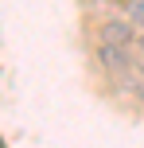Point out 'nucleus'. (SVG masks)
I'll return each mask as SVG.
<instances>
[{
  "label": "nucleus",
  "instance_id": "nucleus-1",
  "mask_svg": "<svg viewBox=\"0 0 144 148\" xmlns=\"http://www.w3.org/2000/svg\"><path fill=\"white\" fill-rule=\"evenodd\" d=\"M98 39H101V43H109V47H132V43H136L132 20H121V16H113V20H101Z\"/></svg>",
  "mask_w": 144,
  "mask_h": 148
},
{
  "label": "nucleus",
  "instance_id": "nucleus-2",
  "mask_svg": "<svg viewBox=\"0 0 144 148\" xmlns=\"http://www.w3.org/2000/svg\"><path fill=\"white\" fill-rule=\"evenodd\" d=\"M125 16H129L132 23H140V27H144V4H140V0H129V4H125Z\"/></svg>",
  "mask_w": 144,
  "mask_h": 148
},
{
  "label": "nucleus",
  "instance_id": "nucleus-3",
  "mask_svg": "<svg viewBox=\"0 0 144 148\" xmlns=\"http://www.w3.org/2000/svg\"><path fill=\"white\" fill-rule=\"evenodd\" d=\"M129 94H132V101H136L140 109H144V74H140L136 82H132V90H129Z\"/></svg>",
  "mask_w": 144,
  "mask_h": 148
},
{
  "label": "nucleus",
  "instance_id": "nucleus-4",
  "mask_svg": "<svg viewBox=\"0 0 144 148\" xmlns=\"http://www.w3.org/2000/svg\"><path fill=\"white\" fill-rule=\"evenodd\" d=\"M0 148H4V140H0Z\"/></svg>",
  "mask_w": 144,
  "mask_h": 148
}]
</instances>
